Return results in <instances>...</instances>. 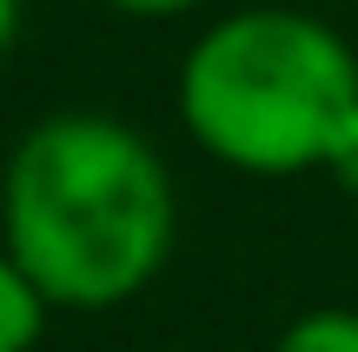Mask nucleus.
Returning <instances> with one entry per match:
<instances>
[{"mask_svg":"<svg viewBox=\"0 0 358 352\" xmlns=\"http://www.w3.org/2000/svg\"><path fill=\"white\" fill-rule=\"evenodd\" d=\"M173 180L133 127L53 113L7 167V253L53 306H120L166 266Z\"/></svg>","mask_w":358,"mask_h":352,"instance_id":"f257e3e1","label":"nucleus"},{"mask_svg":"<svg viewBox=\"0 0 358 352\" xmlns=\"http://www.w3.org/2000/svg\"><path fill=\"white\" fill-rule=\"evenodd\" d=\"M179 113L239 173L332 167L358 140V60L306 13H232L186 53Z\"/></svg>","mask_w":358,"mask_h":352,"instance_id":"f03ea898","label":"nucleus"},{"mask_svg":"<svg viewBox=\"0 0 358 352\" xmlns=\"http://www.w3.org/2000/svg\"><path fill=\"white\" fill-rule=\"evenodd\" d=\"M40 306H47V293L34 286V279L20 273V260H0V352H27L40 339Z\"/></svg>","mask_w":358,"mask_h":352,"instance_id":"7ed1b4c3","label":"nucleus"},{"mask_svg":"<svg viewBox=\"0 0 358 352\" xmlns=\"http://www.w3.org/2000/svg\"><path fill=\"white\" fill-rule=\"evenodd\" d=\"M279 352H358V313H306Z\"/></svg>","mask_w":358,"mask_h":352,"instance_id":"20e7f679","label":"nucleus"},{"mask_svg":"<svg viewBox=\"0 0 358 352\" xmlns=\"http://www.w3.org/2000/svg\"><path fill=\"white\" fill-rule=\"evenodd\" d=\"M106 7H120V13H186L199 0H106Z\"/></svg>","mask_w":358,"mask_h":352,"instance_id":"39448f33","label":"nucleus"},{"mask_svg":"<svg viewBox=\"0 0 358 352\" xmlns=\"http://www.w3.org/2000/svg\"><path fill=\"white\" fill-rule=\"evenodd\" d=\"M332 173H338V180H345V186H352V193H358V140H352V146H345V153H338V160H332Z\"/></svg>","mask_w":358,"mask_h":352,"instance_id":"423d86ee","label":"nucleus"},{"mask_svg":"<svg viewBox=\"0 0 358 352\" xmlns=\"http://www.w3.org/2000/svg\"><path fill=\"white\" fill-rule=\"evenodd\" d=\"M13 27H20V0H0V53L13 47Z\"/></svg>","mask_w":358,"mask_h":352,"instance_id":"0eeeda50","label":"nucleus"}]
</instances>
